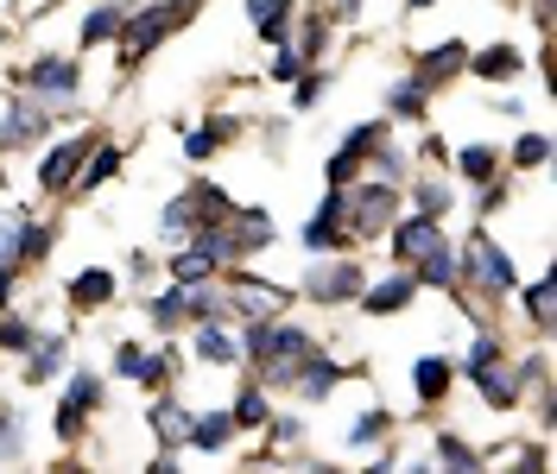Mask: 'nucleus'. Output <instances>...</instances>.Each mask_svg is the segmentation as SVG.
Here are the masks:
<instances>
[{"instance_id":"2f4dec72","label":"nucleus","mask_w":557,"mask_h":474,"mask_svg":"<svg viewBox=\"0 0 557 474\" xmlns=\"http://www.w3.org/2000/svg\"><path fill=\"white\" fill-rule=\"evenodd\" d=\"M386 431H393V411H361L348 424V449H374V442H386Z\"/></svg>"},{"instance_id":"4be33fe9","label":"nucleus","mask_w":557,"mask_h":474,"mask_svg":"<svg viewBox=\"0 0 557 474\" xmlns=\"http://www.w3.org/2000/svg\"><path fill=\"white\" fill-rule=\"evenodd\" d=\"M450 379H456V367L444 361V354H424L412 367V386H418V406H437L444 392H450Z\"/></svg>"},{"instance_id":"cd10ccee","label":"nucleus","mask_w":557,"mask_h":474,"mask_svg":"<svg viewBox=\"0 0 557 474\" xmlns=\"http://www.w3.org/2000/svg\"><path fill=\"white\" fill-rule=\"evenodd\" d=\"M177 285H184V316H190V323H215V316H228V298L209 291L203 278H177Z\"/></svg>"},{"instance_id":"f8f14e48","label":"nucleus","mask_w":557,"mask_h":474,"mask_svg":"<svg viewBox=\"0 0 557 474\" xmlns=\"http://www.w3.org/2000/svg\"><path fill=\"white\" fill-rule=\"evenodd\" d=\"M412 298H418L412 266H399L393 278H381V285H361V310H368V316H399Z\"/></svg>"},{"instance_id":"5701e85b","label":"nucleus","mask_w":557,"mask_h":474,"mask_svg":"<svg viewBox=\"0 0 557 474\" xmlns=\"http://www.w3.org/2000/svg\"><path fill=\"white\" fill-rule=\"evenodd\" d=\"M190 348H197V361H209V367H235V361H242V341L222 336V323H197Z\"/></svg>"},{"instance_id":"aec40b11","label":"nucleus","mask_w":557,"mask_h":474,"mask_svg":"<svg viewBox=\"0 0 557 474\" xmlns=\"http://www.w3.org/2000/svg\"><path fill=\"white\" fill-rule=\"evenodd\" d=\"M412 278H418V285H437V291H450V285H456V247H450V235L437 240L431 253H418V260H412Z\"/></svg>"},{"instance_id":"a19ab883","label":"nucleus","mask_w":557,"mask_h":474,"mask_svg":"<svg viewBox=\"0 0 557 474\" xmlns=\"http://www.w3.org/2000/svg\"><path fill=\"white\" fill-rule=\"evenodd\" d=\"M323 45H330V20H323V13H311V20L298 26V58H305V64H317V58H323Z\"/></svg>"},{"instance_id":"0eeeda50","label":"nucleus","mask_w":557,"mask_h":474,"mask_svg":"<svg viewBox=\"0 0 557 474\" xmlns=\"http://www.w3.org/2000/svg\"><path fill=\"white\" fill-rule=\"evenodd\" d=\"M58 127V108L38 102V96H13V102L0 108V152H13V146H38V139Z\"/></svg>"},{"instance_id":"6e6552de","label":"nucleus","mask_w":557,"mask_h":474,"mask_svg":"<svg viewBox=\"0 0 557 474\" xmlns=\"http://www.w3.org/2000/svg\"><path fill=\"white\" fill-rule=\"evenodd\" d=\"M298 240H305V253H336V247H348V235H343V184L323 190V203H317V215H305Z\"/></svg>"},{"instance_id":"49530a36","label":"nucleus","mask_w":557,"mask_h":474,"mask_svg":"<svg viewBox=\"0 0 557 474\" xmlns=\"http://www.w3.org/2000/svg\"><path fill=\"white\" fill-rule=\"evenodd\" d=\"M267 424H273V442H298V437H305V424H298V417H267Z\"/></svg>"},{"instance_id":"f704fd0d","label":"nucleus","mask_w":557,"mask_h":474,"mask_svg":"<svg viewBox=\"0 0 557 474\" xmlns=\"http://www.w3.org/2000/svg\"><path fill=\"white\" fill-rule=\"evenodd\" d=\"M456 171H462L469 184H487V177L500 171V152H494V146H462V152H456Z\"/></svg>"},{"instance_id":"c9c22d12","label":"nucleus","mask_w":557,"mask_h":474,"mask_svg":"<svg viewBox=\"0 0 557 474\" xmlns=\"http://www.w3.org/2000/svg\"><path fill=\"white\" fill-rule=\"evenodd\" d=\"M146 316H152L159 329H177V323H184V285H165V291H152V298H146Z\"/></svg>"},{"instance_id":"4c0bfd02","label":"nucleus","mask_w":557,"mask_h":474,"mask_svg":"<svg viewBox=\"0 0 557 474\" xmlns=\"http://www.w3.org/2000/svg\"><path fill=\"white\" fill-rule=\"evenodd\" d=\"M215 272H222V260L203 253L197 240H190V253H177V260H172V278H215Z\"/></svg>"},{"instance_id":"bb28decb","label":"nucleus","mask_w":557,"mask_h":474,"mask_svg":"<svg viewBox=\"0 0 557 474\" xmlns=\"http://www.w3.org/2000/svg\"><path fill=\"white\" fill-rule=\"evenodd\" d=\"M242 134V121H228V114H215V121H203L197 134L184 139V159H209V152H222L228 139Z\"/></svg>"},{"instance_id":"79ce46f5","label":"nucleus","mask_w":557,"mask_h":474,"mask_svg":"<svg viewBox=\"0 0 557 474\" xmlns=\"http://www.w3.org/2000/svg\"><path fill=\"white\" fill-rule=\"evenodd\" d=\"M545 159H552V139H545V134H520V139H513V165L539 171Z\"/></svg>"},{"instance_id":"a211bd4d","label":"nucleus","mask_w":557,"mask_h":474,"mask_svg":"<svg viewBox=\"0 0 557 474\" xmlns=\"http://www.w3.org/2000/svg\"><path fill=\"white\" fill-rule=\"evenodd\" d=\"M292 13H298V0H247V20H253V33L267 38V45H285V26H292Z\"/></svg>"},{"instance_id":"dca6fc26","label":"nucleus","mask_w":557,"mask_h":474,"mask_svg":"<svg viewBox=\"0 0 557 474\" xmlns=\"http://www.w3.org/2000/svg\"><path fill=\"white\" fill-rule=\"evenodd\" d=\"M469 379L482 386V399L494 411H513V406H520V386H513V373H507V354H500V361H487V367H469Z\"/></svg>"},{"instance_id":"f3484780","label":"nucleus","mask_w":557,"mask_h":474,"mask_svg":"<svg viewBox=\"0 0 557 474\" xmlns=\"http://www.w3.org/2000/svg\"><path fill=\"white\" fill-rule=\"evenodd\" d=\"M64 361H70V336H33V348H26V386H45Z\"/></svg>"},{"instance_id":"c85d7f7f","label":"nucleus","mask_w":557,"mask_h":474,"mask_svg":"<svg viewBox=\"0 0 557 474\" xmlns=\"http://www.w3.org/2000/svg\"><path fill=\"white\" fill-rule=\"evenodd\" d=\"M520 51H513V45H487V51H475V58H469V70H475V76H482V83H500V76H520Z\"/></svg>"},{"instance_id":"4468645a","label":"nucleus","mask_w":557,"mask_h":474,"mask_svg":"<svg viewBox=\"0 0 557 474\" xmlns=\"http://www.w3.org/2000/svg\"><path fill=\"white\" fill-rule=\"evenodd\" d=\"M235 437H242V431H235V417H228V411H203V417L190 411V431H184V442H190V449H203V456H222V449H228Z\"/></svg>"},{"instance_id":"37998d69","label":"nucleus","mask_w":557,"mask_h":474,"mask_svg":"<svg viewBox=\"0 0 557 474\" xmlns=\"http://www.w3.org/2000/svg\"><path fill=\"white\" fill-rule=\"evenodd\" d=\"M139 367H146V348H139V341H121V354H114V373H121V379H139Z\"/></svg>"},{"instance_id":"423d86ee","label":"nucleus","mask_w":557,"mask_h":474,"mask_svg":"<svg viewBox=\"0 0 557 474\" xmlns=\"http://www.w3.org/2000/svg\"><path fill=\"white\" fill-rule=\"evenodd\" d=\"M20 89L38 96V102H51V108H76L83 64H76V58H38L33 70H20Z\"/></svg>"},{"instance_id":"9b49d317","label":"nucleus","mask_w":557,"mask_h":474,"mask_svg":"<svg viewBox=\"0 0 557 474\" xmlns=\"http://www.w3.org/2000/svg\"><path fill=\"white\" fill-rule=\"evenodd\" d=\"M462 64H469V45H462V38H444V45H431V51H418V58H412V76L437 96Z\"/></svg>"},{"instance_id":"20e7f679","label":"nucleus","mask_w":557,"mask_h":474,"mask_svg":"<svg viewBox=\"0 0 557 474\" xmlns=\"http://www.w3.org/2000/svg\"><path fill=\"white\" fill-rule=\"evenodd\" d=\"M361 285H368V266L355 260V253H343V260H317L311 272H305V298L311 304H355L361 298Z\"/></svg>"},{"instance_id":"ea45409f","label":"nucleus","mask_w":557,"mask_h":474,"mask_svg":"<svg viewBox=\"0 0 557 474\" xmlns=\"http://www.w3.org/2000/svg\"><path fill=\"white\" fill-rule=\"evenodd\" d=\"M20 456H26V417L0 411V462H20Z\"/></svg>"},{"instance_id":"1a4fd4ad","label":"nucleus","mask_w":557,"mask_h":474,"mask_svg":"<svg viewBox=\"0 0 557 474\" xmlns=\"http://www.w3.org/2000/svg\"><path fill=\"white\" fill-rule=\"evenodd\" d=\"M89 146H96V134H70L64 146H51L45 152V165H38V190H76V171H83V159H89Z\"/></svg>"},{"instance_id":"603ef678","label":"nucleus","mask_w":557,"mask_h":474,"mask_svg":"<svg viewBox=\"0 0 557 474\" xmlns=\"http://www.w3.org/2000/svg\"><path fill=\"white\" fill-rule=\"evenodd\" d=\"M0 411H7V399H0Z\"/></svg>"},{"instance_id":"f03ea898","label":"nucleus","mask_w":557,"mask_h":474,"mask_svg":"<svg viewBox=\"0 0 557 474\" xmlns=\"http://www.w3.org/2000/svg\"><path fill=\"white\" fill-rule=\"evenodd\" d=\"M456 278L475 285L482 298H513L520 291V272H513V260L500 253V240L487 235V228H469V247L456 253Z\"/></svg>"},{"instance_id":"412c9836","label":"nucleus","mask_w":557,"mask_h":474,"mask_svg":"<svg viewBox=\"0 0 557 474\" xmlns=\"http://www.w3.org/2000/svg\"><path fill=\"white\" fill-rule=\"evenodd\" d=\"M114 285H121V278H114L108 266H89V272H76V278H70V304H76V310L114 304Z\"/></svg>"},{"instance_id":"09e8293b","label":"nucleus","mask_w":557,"mask_h":474,"mask_svg":"<svg viewBox=\"0 0 557 474\" xmlns=\"http://www.w3.org/2000/svg\"><path fill=\"white\" fill-rule=\"evenodd\" d=\"M13 285H20V266H0V304L13 298Z\"/></svg>"},{"instance_id":"58836bf2","label":"nucleus","mask_w":557,"mask_h":474,"mask_svg":"<svg viewBox=\"0 0 557 474\" xmlns=\"http://www.w3.org/2000/svg\"><path fill=\"white\" fill-rule=\"evenodd\" d=\"M437 462H444V469H475L482 456L462 442V431H437Z\"/></svg>"},{"instance_id":"f257e3e1","label":"nucleus","mask_w":557,"mask_h":474,"mask_svg":"<svg viewBox=\"0 0 557 474\" xmlns=\"http://www.w3.org/2000/svg\"><path fill=\"white\" fill-rule=\"evenodd\" d=\"M197 7H203V0H159V7L127 13V20H121V33H114V45H121V70H139V58H152L165 38L184 33V26L197 20Z\"/></svg>"},{"instance_id":"a878e982","label":"nucleus","mask_w":557,"mask_h":474,"mask_svg":"<svg viewBox=\"0 0 557 474\" xmlns=\"http://www.w3.org/2000/svg\"><path fill=\"white\" fill-rule=\"evenodd\" d=\"M121 20H127V7H121V0H108V7H96V13L83 20V33H76V45H83V51H96V45H114V33H121Z\"/></svg>"},{"instance_id":"72a5a7b5","label":"nucleus","mask_w":557,"mask_h":474,"mask_svg":"<svg viewBox=\"0 0 557 474\" xmlns=\"http://www.w3.org/2000/svg\"><path fill=\"white\" fill-rule=\"evenodd\" d=\"M323 96H330V70L305 64V70H298V89H292V108H298V114H311Z\"/></svg>"},{"instance_id":"39448f33","label":"nucleus","mask_w":557,"mask_h":474,"mask_svg":"<svg viewBox=\"0 0 557 474\" xmlns=\"http://www.w3.org/2000/svg\"><path fill=\"white\" fill-rule=\"evenodd\" d=\"M108 406V386L96 379V373H70L64 399H58V417H51V431H58V442H83V431H89V417Z\"/></svg>"},{"instance_id":"473e14b6","label":"nucleus","mask_w":557,"mask_h":474,"mask_svg":"<svg viewBox=\"0 0 557 474\" xmlns=\"http://www.w3.org/2000/svg\"><path fill=\"white\" fill-rule=\"evenodd\" d=\"M412 203H418V215H444L456 203V190L444 177H412Z\"/></svg>"},{"instance_id":"9d476101","label":"nucleus","mask_w":557,"mask_h":474,"mask_svg":"<svg viewBox=\"0 0 557 474\" xmlns=\"http://www.w3.org/2000/svg\"><path fill=\"white\" fill-rule=\"evenodd\" d=\"M381 139H386V121H361V127H348L343 146H336V159L323 165V177H330V184H348L355 165H368V152H374Z\"/></svg>"},{"instance_id":"c756f323","label":"nucleus","mask_w":557,"mask_h":474,"mask_svg":"<svg viewBox=\"0 0 557 474\" xmlns=\"http://www.w3.org/2000/svg\"><path fill=\"white\" fill-rule=\"evenodd\" d=\"M114 171H121V152L96 139V146H89V159H83V171H76V190H102Z\"/></svg>"},{"instance_id":"393cba45","label":"nucleus","mask_w":557,"mask_h":474,"mask_svg":"<svg viewBox=\"0 0 557 474\" xmlns=\"http://www.w3.org/2000/svg\"><path fill=\"white\" fill-rule=\"evenodd\" d=\"M228 417H235V431H267V417H273L267 386H260V379H253V386H242V392H235V406H228Z\"/></svg>"},{"instance_id":"de8ad7c7","label":"nucleus","mask_w":557,"mask_h":474,"mask_svg":"<svg viewBox=\"0 0 557 474\" xmlns=\"http://www.w3.org/2000/svg\"><path fill=\"white\" fill-rule=\"evenodd\" d=\"M500 203H507V184H494V177H487V190H482V215H494Z\"/></svg>"},{"instance_id":"b1692460","label":"nucleus","mask_w":557,"mask_h":474,"mask_svg":"<svg viewBox=\"0 0 557 474\" xmlns=\"http://www.w3.org/2000/svg\"><path fill=\"white\" fill-rule=\"evenodd\" d=\"M424 108H431V89H424L418 76L386 83V114H399V121H424Z\"/></svg>"},{"instance_id":"3c124183","label":"nucleus","mask_w":557,"mask_h":474,"mask_svg":"<svg viewBox=\"0 0 557 474\" xmlns=\"http://www.w3.org/2000/svg\"><path fill=\"white\" fill-rule=\"evenodd\" d=\"M412 7H431V0H412Z\"/></svg>"},{"instance_id":"2eb2a0df","label":"nucleus","mask_w":557,"mask_h":474,"mask_svg":"<svg viewBox=\"0 0 557 474\" xmlns=\"http://www.w3.org/2000/svg\"><path fill=\"white\" fill-rule=\"evenodd\" d=\"M146 424H152L159 449H177V442H184V431H190V411L177 406V392H159V399L146 406Z\"/></svg>"},{"instance_id":"e433bc0d","label":"nucleus","mask_w":557,"mask_h":474,"mask_svg":"<svg viewBox=\"0 0 557 474\" xmlns=\"http://www.w3.org/2000/svg\"><path fill=\"white\" fill-rule=\"evenodd\" d=\"M33 336H38V329L20 316V310H0V354H26Z\"/></svg>"},{"instance_id":"7c9ffc66","label":"nucleus","mask_w":557,"mask_h":474,"mask_svg":"<svg viewBox=\"0 0 557 474\" xmlns=\"http://www.w3.org/2000/svg\"><path fill=\"white\" fill-rule=\"evenodd\" d=\"M26 228H33V215L26 209H7V222H0V266H20L26 260Z\"/></svg>"},{"instance_id":"864d4df0","label":"nucleus","mask_w":557,"mask_h":474,"mask_svg":"<svg viewBox=\"0 0 557 474\" xmlns=\"http://www.w3.org/2000/svg\"><path fill=\"white\" fill-rule=\"evenodd\" d=\"M0 7H7V0H0Z\"/></svg>"},{"instance_id":"8fccbe9b","label":"nucleus","mask_w":557,"mask_h":474,"mask_svg":"<svg viewBox=\"0 0 557 474\" xmlns=\"http://www.w3.org/2000/svg\"><path fill=\"white\" fill-rule=\"evenodd\" d=\"M0 190H7V165H0Z\"/></svg>"},{"instance_id":"ddd939ff","label":"nucleus","mask_w":557,"mask_h":474,"mask_svg":"<svg viewBox=\"0 0 557 474\" xmlns=\"http://www.w3.org/2000/svg\"><path fill=\"white\" fill-rule=\"evenodd\" d=\"M393 228V260L399 266H412L418 253H431L437 240H444V228H437V215H412V222H386Z\"/></svg>"},{"instance_id":"6ab92c4d","label":"nucleus","mask_w":557,"mask_h":474,"mask_svg":"<svg viewBox=\"0 0 557 474\" xmlns=\"http://www.w3.org/2000/svg\"><path fill=\"white\" fill-rule=\"evenodd\" d=\"M520 304L525 316H532V329L539 336H552V323H557V278L545 272V278H532V285H520Z\"/></svg>"},{"instance_id":"a18cd8bd","label":"nucleus","mask_w":557,"mask_h":474,"mask_svg":"<svg viewBox=\"0 0 557 474\" xmlns=\"http://www.w3.org/2000/svg\"><path fill=\"white\" fill-rule=\"evenodd\" d=\"M298 70H305V58H298V51H278V58H273V83H292Z\"/></svg>"},{"instance_id":"7ed1b4c3","label":"nucleus","mask_w":557,"mask_h":474,"mask_svg":"<svg viewBox=\"0 0 557 474\" xmlns=\"http://www.w3.org/2000/svg\"><path fill=\"white\" fill-rule=\"evenodd\" d=\"M393 215H399V184H386V177L361 184V190L343 184V235L348 240H374Z\"/></svg>"},{"instance_id":"c03bdc74","label":"nucleus","mask_w":557,"mask_h":474,"mask_svg":"<svg viewBox=\"0 0 557 474\" xmlns=\"http://www.w3.org/2000/svg\"><path fill=\"white\" fill-rule=\"evenodd\" d=\"M51 240H58V228L33 222V228H26V260H45V253H51Z\"/></svg>"}]
</instances>
